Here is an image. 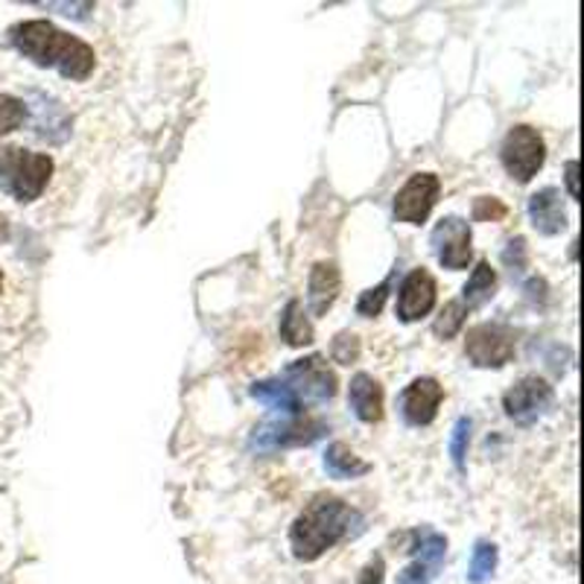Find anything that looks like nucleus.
<instances>
[{"label":"nucleus","mask_w":584,"mask_h":584,"mask_svg":"<svg viewBox=\"0 0 584 584\" xmlns=\"http://www.w3.org/2000/svg\"><path fill=\"white\" fill-rule=\"evenodd\" d=\"M555 400V392H552L550 383L544 377H523L518 386H511L509 392L503 395V409L514 424H535L541 415L546 413Z\"/></svg>","instance_id":"obj_7"},{"label":"nucleus","mask_w":584,"mask_h":584,"mask_svg":"<svg viewBox=\"0 0 584 584\" xmlns=\"http://www.w3.org/2000/svg\"><path fill=\"white\" fill-rule=\"evenodd\" d=\"M567 190L570 199H578V161H567Z\"/></svg>","instance_id":"obj_32"},{"label":"nucleus","mask_w":584,"mask_h":584,"mask_svg":"<svg viewBox=\"0 0 584 584\" xmlns=\"http://www.w3.org/2000/svg\"><path fill=\"white\" fill-rule=\"evenodd\" d=\"M503 167L511 179L526 185L546 161V144L532 126H514L503 140Z\"/></svg>","instance_id":"obj_4"},{"label":"nucleus","mask_w":584,"mask_h":584,"mask_svg":"<svg viewBox=\"0 0 584 584\" xmlns=\"http://www.w3.org/2000/svg\"><path fill=\"white\" fill-rule=\"evenodd\" d=\"M505 217V205L497 196H479L473 202V219L477 222H497Z\"/></svg>","instance_id":"obj_28"},{"label":"nucleus","mask_w":584,"mask_h":584,"mask_svg":"<svg viewBox=\"0 0 584 584\" xmlns=\"http://www.w3.org/2000/svg\"><path fill=\"white\" fill-rule=\"evenodd\" d=\"M447 555V541L438 532H430V529H424L418 532V544H415V564H421L430 576H436L441 564H445Z\"/></svg>","instance_id":"obj_21"},{"label":"nucleus","mask_w":584,"mask_h":584,"mask_svg":"<svg viewBox=\"0 0 584 584\" xmlns=\"http://www.w3.org/2000/svg\"><path fill=\"white\" fill-rule=\"evenodd\" d=\"M529 219L546 237L561 234L567 228V213H564V202L555 187H544L529 199Z\"/></svg>","instance_id":"obj_14"},{"label":"nucleus","mask_w":584,"mask_h":584,"mask_svg":"<svg viewBox=\"0 0 584 584\" xmlns=\"http://www.w3.org/2000/svg\"><path fill=\"white\" fill-rule=\"evenodd\" d=\"M465 354L479 368H500L514 357V333L494 322L471 327L465 340Z\"/></svg>","instance_id":"obj_6"},{"label":"nucleus","mask_w":584,"mask_h":584,"mask_svg":"<svg viewBox=\"0 0 584 584\" xmlns=\"http://www.w3.org/2000/svg\"><path fill=\"white\" fill-rule=\"evenodd\" d=\"M0 292H3V275H0Z\"/></svg>","instance_id":"obj_34"},{"label":"nucleus","mask_w":584,"mask_h":584,"mask_svg":"<svg viewBox=\"0 0 584 584\" xmlns=\"http://www.w3.org/2000/svg\"><path fill=\"white\" fill-rule=\"evenodd\" d=\"M468 445H471V418H459L453 427V436H450V456H453V465L459 471L465 468Z\"/></svg>","instance_id":"obj_26"},{"label":"nucleus","mask_w":584,"mask_h":584,"mask_svg":"<svg viewBox=\"0 0 584 584\" xmlns=\"http://www.w3.org/2000/svg\"><path fill=\"white\" fill-rule=\"evenodd\" d=\"M3 240H9V219L0 213V243H3Z\"/></svg>","instance_id":"obj_33"},{"label":"nucleus","mask_w":584,"mask_h":584,"mask_svg":"<svg viewBox=\"0 0 584 584\" xmlns=\"http://www.w3.org/2000/svg\"><path fill=\"white\" fill-rule=\"evenodd\" d=\"M325 432V424L316 421V418H301V415H292L284 418L281 424H263L252 432V450H278V447H295V445H313L316 438H322Z\"/></svg>","instance_id":"obj_9"},{"label":"nucleus","mask_w":584,"mask_h":584,"mask_svg":"<svg viewBox=\"0 0 584 584\" xmlns=\"http://www.w3.org/2000/svg\"><path fill=\"white\" fill-rule=\"evenodd\" d=\"M494 570H497V546L491 544V541H479V544L473 546L468 578H471L473 584H486L488 578L494 576Z\"/></svg>","instance_id":"obj_22"},{"label":"nucleus","mask_w":584,"mask_h":584,"mask_svg":"<svg viewBox=\"0 0 584 584\" xmlns=\"http://www.w3.org/2000/svg\"><path fill=\"white\" fill-rule=\"evenodd\" d=\"M386 299H389V281H383V284L372 286V290H365L357 301V313L365 319L380 316Z\"/></svg>","instance_id":"obj_25"},{"label":"nucleus","mask_w":584,"mask_h":584,"mask_svg":"<svg viewBox=\"0 0 584 584\" xmlns=\"http://www.w3.org/2000/svg\"><path fill=\"white\" fill-rule=\"evenodd\" d=\"M465 316H468V307H465L462 301H447L445 310L438 313L436 325H432L438 340H453L456 333L462 331Z\"/></svg>","instance_id":"obj_23"},{"label":"nucleus","mask_w":584,"mask_h":584,"mask_svg":"<svg viewBox=\"0 0 584 584\" xmlns=\"http://www.w3.org/2000/svg\"><path fill=\"white\" fill-rule=\"evenodd\" d=\"M281 380L292 389V395L307 404H325L336 395V374H333L331 365L325 363V357H304L295 359L284 368V377Z\"/></svg>","instance_id":"obj_5"},{"label":"nucleus","mask_w":584,"mask_h":584,"mask_svg":"<svg viewBox=\"0 0 584 584\" xmlns=\"http://www.w3.org/2000/svg\"><path fill=\"white\" fill-rule=\"evenodd\" d=\"M348 400L359 421L377 424L383 418V386L374 380L372 374H357L351 380Z\"/></svg>","instance_id":"obj_15"},{"label":"nucleus","mask_w":584,"mask_h":584,"mask_svg":"<svg viewBox=\"0 0 584 584\" xmlns=\"http://www.w3.org/2000/svg\"><path fill=\"white\" fill-rule=\"evenodd\" d=\"M503 263L511 272H523V269H526V240H523V237L509 240V246H505L503 252Z\"/></svg>","instance_id":"obj_29"},{"label":"nucleus","mask_w":584,"mask_h":584,"mask_svg":"<svg viewBox=\"0 0 584 584\" xmlns=\"http://www.w3.org/2000/svg\"><path fill=\"white\" fill-rule=\"evenodd\" d=\"M342 278L336 263L331 260H319L316 267L310 269V284H307V304L313 316H325L333 307V301L340 295Z\"/></svg>","instance_id":"obj_13"},{"label":"nucleus","mask_w":584,"mask_h":584,"mask_svg":"<svg viewBox=\"0 0 584 584\" xmlns=\"http://www.w3.org/2000/svg\"><path fill=\"white\" fill-rule=\"evenodd\" d=\"M436 307V281L427 269H413L404 278L398 295V316L400 322H418V319L430 316Z\"/></svg>","instance_id":"obj_12"},{"label":"nucleus","mask_w":584,"mask_h":584,"mask_svg":"<svg viewBox=\"0 0 584 584\" xmlns=\"http://www.w3.org/2000/svg\"><path fill=\"white\" fill-rule=\"evenodd\" d=\"M325 471L331 473L333 479H357L372 471V465L365 462V459H359L348 445L333 441L325 453Z\"/></svg>","instance_id":"obj_18"},{"label":"nucleus","mask_w":584,"mask_h":584,"mask_svg":"<svg viewBox=\"0 0 584 584\" xmlns=\"http://www.w3.org/2000/svg\"><path fill=\"white\" fill-rule=\"evenodd\" d=\"M430 246L438 263L445 269H453V272L468 269V263H471L473 258L471 228H468V222L459 217L441 219V222L432 228Z\"/></svg>","instance_id":"obj_8"},{"label":"nucleus","mask_w":584,"mask_h":584,"mask_svg":"<svg viewBox=\"0 0 584 584\" xmlns=\"http://www.w3.org/2000/svg\"><path fill=\"white\" fill-rule=\"evenodd\" d=\"M53 176V158L24 146L0 149V190L15 202H35Z\"/></svg>","instance_id":"obj_3"},{"label":"nucleus","mask_w":584,"mask_h":584,"mask_svg":"<svg viewBox=\"0 0 584 584\" xmlns=\"http://www.w3.org/2000/svg\"><path fill=\"white\" fill-rule=\"evenodd\" d=\"M252 398L260 400L263 406H269V409H275V413H281L284 418H292V415H301V404L299 398L292 395V389L286 386L281 377L278 380H260L252 386Z\"/></svg>","instance_id":"obj_17"},{"label":"nucleus","mask_w":584,"mask_h":584,"mask_svg":"<svg viewBox=\"0 0 584 584\" xmlns=\"http://www.w3.org/2000/svg\"><path fill=\"white\" fill-rule=\"evenodd\" d=\"M398 584H430V573H427V570L421 567V564H409V567L404 570V573H400V578H398Z\"/></svg>","instance_id":"obj_31"},{"label":"nucleus","mask_w":584,"mask_h":584,"mask_svg":"<svg viewBox=\"0 0 584 584\" xmlns=\"http://www.w3.org/2000/svg\"><path fill=\"white\" fill-rule=\"evenodd\" d=\"M494 290H497V272L488 267L486 260H482V263H477L471 278H468V284H465L462 304L468 310L479 307V304H486V301L494 295Z\"/></svg>","instance_id":"obj_20"},{"label":"nucleus","mask_w":584,"mask_h":584,"mask_svg":"<svg viewBox=\"0 0 584 584\" xmlns=\"http://www.w3.org/2000/svg\"><path fill=\"white\" fill-rule=\"evenodd\" d=\"M67 132H71V121H67L65 108L59 106L56 100L39 94V106H35V135L59 144V140L67 138Z\"/></svg>","instance_id":"obj_16"},{"label":"nucleus","mask_w":584,"mask_h":584,"mask_svg":"<svg viewBox=\"0 0 584 584\" xmlns=\"http://www.w3.org/2000/svg\"><path fill=\"white\" fill-rule=\"evenodd\" d=\"M354 520H357V511L345 500L333 494H316L292 523V555L299 561L322 559L327 550H333L342 538L348 535Z\"/></svg>","instance_id":"obj_2"},{"label":"nucleus","mask_w":584,"mask_h":584,"mask_svg":"<svg viewBox=\"0 0 584 584\" xmlns=\"http://www.w3.org/2000/svg\"><path fill=\"white\" fill-rule=\"evenodd\" d=\"M333 359L342 365H351V363H357L359 357V340H357V333H340L336 340H333V348H331Z\"/></svg>","instance_id":"obj_27"},{"label":"nucleus","mask_w":584,"mask_h":584,"mask_svg":"<svg viewBox=\"0 0 584 584\" xmlns=\"http://www.w3.org/2000/svg\"><path fill=\"white\" fill-rule=\"evenodd\" d=\"M281 336H284V342L292 345V348H304V345L313 342V325L304 316L301 301L292 299L284 307V313H281Z\"/></svg>","instance_id":"obj_19"},{"label":"nucleus","mask_w":584,"mask_h":584,"mask_svg":"<svg viewBox=\"0 0 584 584\" xmlns=\"http://www.w3.org/2000/svg\"><path fill=\"white\" fill-rule=\"evenodd\" d=\"M27 121V103L12 97V94H0V138L9 132L21 129V123Z\"/></svg>","instance_id":"obj_24"},{"label":"nucleus","mask_w":584,"mask_h":584,"mask_svg":"<svg viewBox=\"0 0 584 584\" xmlns=\"http://www.w3.org/2000/svg\"><path fill=\"white\" fill-rule=\"evenodd\" d=\"M438 190H441V181L432 173H415V176H409V181L395 196V217L400 222H406V226L427 222L430 211L436 208Z\"/></svg>","instance_id":"obj_10"},{"label":"nucleus","mask_w":584,"mask_h":584,"mask_svg":"<svg viewBox=\"0 0 584 584\" xmlns=\"http://www.w3.org/2000/svg\"><path fill=\"white\" fill-rule=\"evenodd\" d=\"M9 41L12 48L24 59H30L39 67H56L67 80H88L94 67H97V56L94 50L76 35L59 30L50 21H21L9 30Z\"/></svg>","instance_id":"obj_1"},{"label":"nucleus","mask_w":584,"mask_h":584,"mask_svg":"<svg viewBox=\"0 0 584 584\" xmlns=\"http://www.w3.org/2000/svg\"><path fill=\"white\" fill-rule=\"evenodd\" d=\"M383 573H386V564H383L380 555H374V559L359 570L357 584H383Z\"/></svg>","instance_id":"obj_30"},{"label":"nucleus","mask_w":584,"mask_h":584,"mask_svg":"<svg viewBox=\"0 0 584 584\" xmlns=\"http://www.w3.org/2000/svg\"><path fill=\"white\" fill-rule=\"evenodd\" d=\"M445 400V389L432 377H418L400 395V415L409 427H427L436 421L438 406Z\"/></svg>","instance_id":"obj_11"}]
</instances>
